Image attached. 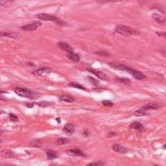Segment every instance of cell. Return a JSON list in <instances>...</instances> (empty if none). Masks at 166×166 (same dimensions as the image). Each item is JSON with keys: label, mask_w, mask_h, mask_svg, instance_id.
<instances>
[{"label": "cell", "mask_w": 166, "mask_h": 166, "mask_svg": "<svg viewBox=\"0 0 166 166\" xmlns=\"http://www.w3.org/2000/svg\"><path fill=\"white\" fill-rule=\"evenodd\" d=\"M112 150L114 151L118 152V154H126L128 150H127V148H125L124 146H122V145H119V144H114L112 146Z\"/></svg>", "instance_id": "obj_7"}, {"label": "cell", "mask_w": 166, "mask_h": 166, "mask_svg": "<svg viewBox=\"0 0 166 166\" xmlns=\"http://www.w3.org/2000/svg\"><path fill=\"white\" fill-rule=\"evenodd\" d=\"M1 133H2V130H1V129H0V135H1Z\"/></svg>", "instance_id": "obj_37"}, {"label": "cell", "mask_w": 166, "mask_h": 166, "mask_svg": "<svg viewBox=\"0 0 166 166\" xmlns=\"http://www.w3.org/2000/svg\"><path fill=\"white\" fill-rule=\"evenodd\" d=\"M97 54H101V55H105V56H109V53H102V52H97Z\"/></svg>", "instance_id": "obj_34"}, {"label": "cell", "mask_w": 166, "mask_h": 166, "mask_svg": "<svg viewBox=\"0 0 166 166\" xmlns=\"http://www.w3.org/2000/svg\"><path fill=\"white\" fill-rule=\"evenodd\" d=\"M67 57L69 58L70 60H71L72 62H76V63H78L80 61V57L78 56L77 54H75L73 52V50H71V51H67Z\"/></svg>", "instance_id": "obj_9"}, {"label": "cell", "mask_w": 166, "mask_h": 166, "mask_svg": "<svg viewBox=\"0 0 166 166\" xmlns=\"http://www.w3.org/2000/svg\"><path fill=\"white\" fill-rule=\"evenodd\" d=\"M40 25H41L40 22H34V23L23 25V27L21 28V29L24 31H36V29L40 27Z\"/></svg>", "instance_id": "obj_5"}, {"label": "cell", "mask_w": 166, "mask_h": 166, "mask_svg": "<svg viewBox=\"0 0 166 166\" xmlns=\"http://www.w3.org/2000/svg\"><path fill=\"white\" fill-rule=\"evenodd\" d=\"M102 104H103L104 106H107V107H112V103L109 101H103L102 102Z\"/></svg>", "instance_id": "obj_28"}, {"label": "cell", "mask_w": 166, "mask_h": 166, "mask_svg": "<svg viewBox=\"0 0 166 166\" xmlns=\"http://www.w3.org/2000/svg\"><path fill=\"white\" fill-rule=\"evenodd\" d=\"M117 81H120V82H125V84H129V83H130V80H128V79H125V78H117Z\"/></svg>", "instance_id": "obj_29"}, {"label": "cell", "mask_w": 166, "mask_h": 166, "mask_svg": "<svg viewBox=\"0 0 166 166\" xmlns=\"http://www.w3.org/2000/svg\"><path fill=\"white\" fill-rule=\"evenodd\" d=\"M36 18L39 19L41 21H47V22H55L57 24H63L60 19H58L56 16L50 15V14H46V13H42V14H38L36 15Z\"/></svg>", "instance_id": "obj_4"}, {"label": "cell", "mask_w": 166, "mask_h": 166, "mask_svg": "<svg viewBox=\"0 0 166 166\" xmlns=\"http://www.w3.org/2000/svg\"><path fill=\"white\" fill-rule=\"evenodd\" d=\"M0 36L1 37H8L13 38V39H19L20 35L16 32H7V31H0Z\"/></svg>", "instance_id": "obj_8"}, {"label": "cell", "mask_w": 166, "mask_h": 166, "mask_svg": "<svg viewBox=\"0 0 166 166\" xmlns=\"http://www.w3.org/2000/svg\"><path fill=\"white\" fill-rule=\"evenodd\" d=\"M58 46L60 48H61L62 50L66 51V52H67V51H71L72 48L70 47V46L67 44V43H65V42H59L58 43Z\"/></svg>", "instance_id": "obj_18"}, {"label": "cell", "mask_w": 166, "mask_h": 166, "mask_svg": "<svg viewBox=\"0 0 166 166\" xmlns=\"http://www.w3.org/2000/svg\"><path fill=\"white\" fill-rule=\"evenodd\" d=\"M63 132L65 133H67V134H72L74 132V126L70 124V123H69V124H66L65 126H63Z\"/></svg>", "instance_id": "obj_14"}, {"label": "cell", "mask_w": 166, "mask_h": 166, "mask_svg": "<svg viewBox=\"0 0 166 166\" xmlns=\"http://www.w3.org/2000/svg\"><path fill=\"white\" fill-rule=\"evenodd\" d=\"M15 2V0H0V6H10Z\"/></svg>", "instance_id": "obj_21"}, {"label": "cell", "mask_w": 166, "mask_h": 166, "mask_svg": "<svg viewBox=\"0 0 166 166\" xmlns=\"http://www.w3.org/2000/svg\"><path fill=\"white\" fill-rule=\"evenodd\" d=\"M116 32L119 33V34L121 35H136L140 33L138 31H136L135 28L127 27V25H121V24L117 25L116 28Z\"/></svg>", "instance_id": "obj_1"}, {"label": "cell", "mask_w": 166, "mask_h": 166, "mask_svg": "<svg viewBox=\"0 0 166 166\" xmlns=\"http://www.w3.org/2000/svg\"><path fill=\"white\" fill-rule=\"evenodd\" d=\"M70 87H73V88H78V89H81V90H86V88L82 85H80L78 83H75V82H70Z\"/></svg>", "instance_id": "obj_23"}, {"label": "cell", "mask_w": 166, "mask_h": 166, "mask_svg": "<svg viewBox=\"0 0 166 166\" xmlns=\"http://www.w3.org/2000/svg\"><path fill=\"white\" fill-rule=\"evenodd\" d=\"M52 166H56V165H52Z\"/></svg>", "instance_id": "obj_38"}, {"label": "cell", "mask_w": 166, "mask_h": 166, "mask_svg": "<svg viewBox=\"0 0 166 166\" xmlns=\"http://www.w3.org/2000/svg\"><path fill=\"white\" fill-rule=\"evenodd\" d=\"M49 105L48 103H38V106H43V107H45V106Z\"/></svg>", "instance_id": "obj_32"}, {"label": "cell", "mask_w": 166, "mask_h": 166, "mask_svg": "<svg viewBox=\"0 0 166 166\" xmlns=\"http://www.w3.org/2000/svg\"><path fill=\"white\" fill-rule=\"evenodd\" d=\"M52 72V69L48 67H38L37 70H35L33 71V73L38 74V75H45V74H49Z\"/></svg>", "instance_id": "obj_6"}, {"label": "cell", "mask_w": 166, "mask_h": 166, "mask_svg": "<svg viewBox=\"0 0 166 166\" xmlns=\"http://www.w3.org/2000/svg\"><path fill=\"white\" fill-rule=\"evenodd\" d=\"M70 143V140L67 138H58L56 140V144L60 145V146H63V145H67Z\"/></svg>", "instance_id": "obj_19"}, {"label": "cell", "mask_w": 166, "mask_h": 166, "mask_svg": "<svg viewBox=\"0 0 166 166\" xmlns=\"http://www.w3.org/2000/svg\"><path fill=\"white\" fill-rule=\"evenodd\" d=\"M0 142H1V140H0Z\"/></svg>", "instance_id": "obj_39"}, {"label": "cell", "mask_w": 166, "mask_h": 166, "mask_svg": "<svg viewBox=\"0 0 166 166\" xmlns=\"http://www.w3.org/2000/svg\"><path fill=\"white\" fill-rule=\"evenodd\" d=\"M0 166H15V165H12V164H0Z\"/></svg>", "instance_id": "obj_35"}, {"label": "cell", "mask_w": 166, "mask_h": 166, "mask_svg": "<svg viewBox=\"0 0 166 166\" xmlns=\"http://www.w3.org/2000/svg\"><path fill=\"white\" fill-rule=\"evenodd\" d=\"M67 154L71 156H83V152L78 148H70L67 150Z\"/></svg>", "instance_id": "obj_12"}, {"label": "cell", "mask_w": 166, "mask_h": 166, "mask_svg": "<svg viewBox=\"0 0 166 166\" xmlns=\"http://www.w3.org/2000/svg\"><path fill=\"white\" fill-rule=\"evenodd\" d=\"M15 93L20 97H24V98H28V99H35V98L39 97V95L36 94V93L32 92L31 90H28V89L24 88H21V87H16L15 88Z\"/></svg>", "instance_id": "obj_3"}, {"label": "cell", "mask_w": 166, "mask_h": 166, "mask_svg": "<svg viewBox=\"0 0 166 166\" xmlns=\"http://www.w3.org/2000/svg\"><path fill=\"white\" fill-rule=\"evenodd\" d=\"M118 0H97L98 3L100 4H105V3H113V2H117Z\"/></svg>", "instance_id": "obj_25"}, {"label": "cell", "mask_w": 166, "mask_h": 166, "mask_svg": "<svg viewBox=\"0 0 166 166\" xmlns=\"http://www.w3.org/2000/svg\"><path fill=\"white\" fill-rule=\"evenodd\" d=\"M130 128L134 129V130H138V131H143L144 130V126L140 122H134V123H132V124L130 125Z\"/></svg>", "instance_id": "obj_17"}, {"label": "cell", "mask_w": 166, "mask_h": 166, "mask_svg": "<svg viewBox=\"0 0 166 166\" xmlns=\"http://www.w3.org/2000/svg\"><path fill=\"white\" fill-rule=\"evenodd\" d=\"M4 93H7V91H3V90H0V95L4 94Z\"/></svg>", "instance_id": "obj_36"}, {"label": "cell", "mask_w": 166, "mask_h": 166, "mask_svg": "<svg viewBox=\"0 0 166 166\" xmlns=\"http://www.w3.org/2000/svg\"><path fill=\"white\" fill-rule=\"evenodd\" d=\"M46 155H47V158L48 159H55L57 157V155H56V152H54V151H47L46 152Z\"/></svg>", "instance_id": "obj_24"}, {"label": "cell", "mask_w": 166, "mask_h": 166, "mask_svg": "<svg viewBox=\"0 0 166 166\" xmlns=\"http://www.w3.org/2000/svg\"><path fill=\"white\" fill-rule=\"evenodd\" d=\"M87 70H88V71H90V72H92L93 74L97 75L98 77L101 78V79H107V76L105 75L104 72H102V71H98V70H91V69H87Z\"/></svg>", "instance_id": "obj_15"}, {"label": "cell", "mask_w": 166, "mask_h": 166, "mask_svg": "<svg viewBox=\"0 0 166 166\" xmlns=\"http://www.w3.org/2000/svg\"><path fill=\"white\" fill-rule=\"evenodd\" d=\"M160 53L162 54L163 56H164V57L166 58V50H162V51H160Z\"/></svg>", "instance_id": "obj_33"}, {"label": "cell", "mask_w": 166, "mask_h": 166, "mask_svg": "<svg viewBox=\"0 0 166 166\" xmlns=\"http://www.w3.org/2000/svg\"><path fill=\"white\" fill-rule=\"evenodd\" d=\"M112 66L116 67V69H119V70H125L127 72H129V73H131V75H133L136 79H145L146 78V75L143 74L142 72H140V71L136 70H133V69H130V67H126V66H123V65H116L114 66V65H112Z\"/></svg>", "instance_id": "obj_2"}, {"label": "cell", "mask_w": 166, "mask_h": 166, "mask_svg": "<svg viewBox=\"0 0 166 166\" xmlns=\"http://www.w3.org/2000/svg\"><path fill=\"white\" fill-rule=\"evenodd\" d=\"M29 146L32 148H40V147H42V141L41 140H34V141L31 142Z\"/></svg>", "instance_id": "obj_20"}, {"label": "cell", "mask_w": 166, "mask_h": 166, "mask_svg": "<svg viewBox=\"0 0 166 166\" xmlns=\"http://www.w3.org/2000/svg\"><path fill=\"white\" fill-rule=\"evenodd\" d=\"M59 99H60V101L66 102V103H72V102H74V98L71 96H69V95H62V96H60Z\"/></svg>", "instance_id": "obj_16"}, {"label": "cell", "mask_w": 166, "mask_h": 166, "mask_svg": "<svg viewBox=\"0 0 166 166\" xmlns=\"http://www.w3.org/2000/svg\"><path fill=\"white\" fill-rule=\"evenodd\" d=\"M10 119L13 121H15V122L18 121V117H17L15 114H13V113H10Z\"/></svg>", "instance_id": "obj_30"}, {"label": "cell", "mask_w": 166, "mask_h": 166, "mask_svg": "<svg viewBox=\"0 0 166 166\" xmlns=\"http://www.w3.org/2000/svg\"><path fill=\"white\" fill-rule=\"evenodd\" d=\"M87 79H88L90 82H92V84H93V85H95V86H98V85H99V82H98L97 80L94 79L93 77H90V76H89V77H87Z\"/></svg>", "instance_id": "obj_27"}, {"label": "cell", "mask_w": 166, "mask_h": 166, "mask_svg": "<svg viewBox=\"0 0 166 166\" xmlns=\"http://www.w3.org/2000/svg\"><path fill=\"white\" fill-rule=\"evenodd\" d=\"M161 108V106L158 104H155V103H151V104H148L146 106H144L142 109H144L145 110H152V109H159Z\"/></svg>", "instance_id": "obj_10"}, {"label": "cell", "mask_w": 166, "mask_h": 166, "mask_svg": "<svg viewBox=\"0 0 166 166\" xmlns=\"http://www.w3.org/2000/svg\"><path fill=\"white\" fill-rule=\"evenodd\" d=\"M86 166H104V162H102V161H95V162L87 164Z\"/></svg>", "instance_id": "obj_26"}, {"label": "cell", "mask_w": 166, "mask_h": 166, "mask_svg": "<svg viewBox=\"0 0 166 166\" xmlns=\"http://www.w3.org/2000/svg\"><path fill=\"white\" fill-rule=\"evenodd\" d=\"M152 19H154L155 22L158 23V24H166V19L164 18V17H162L159 14H156V13H155V14L152 15Z\"/></svg>", "instance_id": "obj_11"}, {"label": "cell", "mask_w": 166, "mask_h": 166, "mask_svg": "<svg viewBox=\"0 0 166 166\" xmlns=\"http://www.w3.org/2000/svg\"><path fill=\"white\" fill-rule=\"evenodd\" d=\"M156 34H157V35H159V36H161V37H163V38H165V39H166V32H163V31H161V32H156Z\"/></svg>", "instance_id": "obj_31"}, {"label": "cell", "mask_w": 166, "mask_h": 166, "mask_svg": "<svg viewBox=\"0 0 166 166\" xmlns=\"http://www.w3.org/2000/svg\"><path fill=\"white\" fill-rule=\"evenodd\" d=\"M134 114L136 116H147L148 112L147 110H145L144 109H140L139 110H137V112H135Z\"/></svg>", "instance_id": "obj_22"}, {"label": "cell", "mask_w": 166, "mask_h": 166, "mask_svg": "<svg viewBox=\"0 0 166 166\" xmlns=\"http://www.w3.org/2000/svg\"><path fill=\"white\" fill-rule=\"evenodd\" d=\"M1 155L5 157V158H13V157H15V154L10 150L1 151Z\"/></svg>", "instance_id": "obj_13"}]
</instances>
